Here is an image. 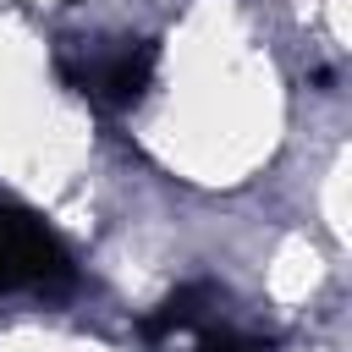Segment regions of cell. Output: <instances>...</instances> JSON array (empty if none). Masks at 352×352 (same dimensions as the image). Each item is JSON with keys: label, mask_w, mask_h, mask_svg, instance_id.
Segmentation results:
<instances>
[{"label": "cell", "mask_w": 352, "mask_h": 352, "mask_svg": "<svg viewBox=\"0 0 352 352\" xmlns=\"http://www.w3.org/2000/svg\"><path fill=\"white\" fill-rule=\"evenodd\" d=\"M66 88H77L99 110H132L160 66V44L138 33H104V38H72L55 55Z\"/></svg>", "instance_id": "obj_1"}, {"label": "cell", "mask_w": 352, "mask_h": 352, "mask_svg": "<svg viewBox=\"0 0 352 352\" xmlns=\"http://www.w3.org/2000/svg\"><path fill=\"white\" fill-rule=\"evenodd\" d=\"M77 264L66 242L22 204H0V297H60Z\"/></svg>", "instance_id": "obj_2"}, {"label": "cell", "mask_w": 352, "mask_h": 352, "mask_svg": "<svg viewBox=\"0 0 352 352\" xmlns=\"http://www.w3.org/2000/svg\"><path fill=\"white\" fill-rule=\"evenodd\" d=\"M214 314H220V292H214V286H182V292H170V297L160 302V314H154L143 330H148V336L204 330V324H214Z\"/></svg>", "instance_id": "obj_3"}]
</instances>
